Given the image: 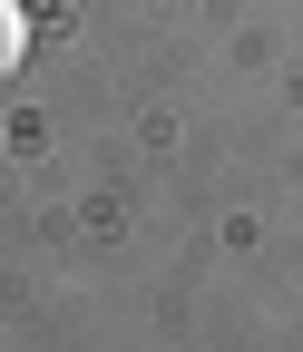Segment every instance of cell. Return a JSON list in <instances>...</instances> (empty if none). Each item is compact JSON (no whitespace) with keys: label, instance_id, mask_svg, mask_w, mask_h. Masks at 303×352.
Wrapping results in <instances>:
<instances>
[{"label":"cell","instance_id":"cell-1","mask_svg":"<svg viewBox=\"0 0 303 352\" xmlns=\"http://www.w3.org/2000/svg\"><path fill=\"white\" fill-rule=\"evenodd\" d=\"M30 59V20H20V0H0V78H10Z\"/></svg>","mask_w":303,"mask_h":352}]
</instances>
